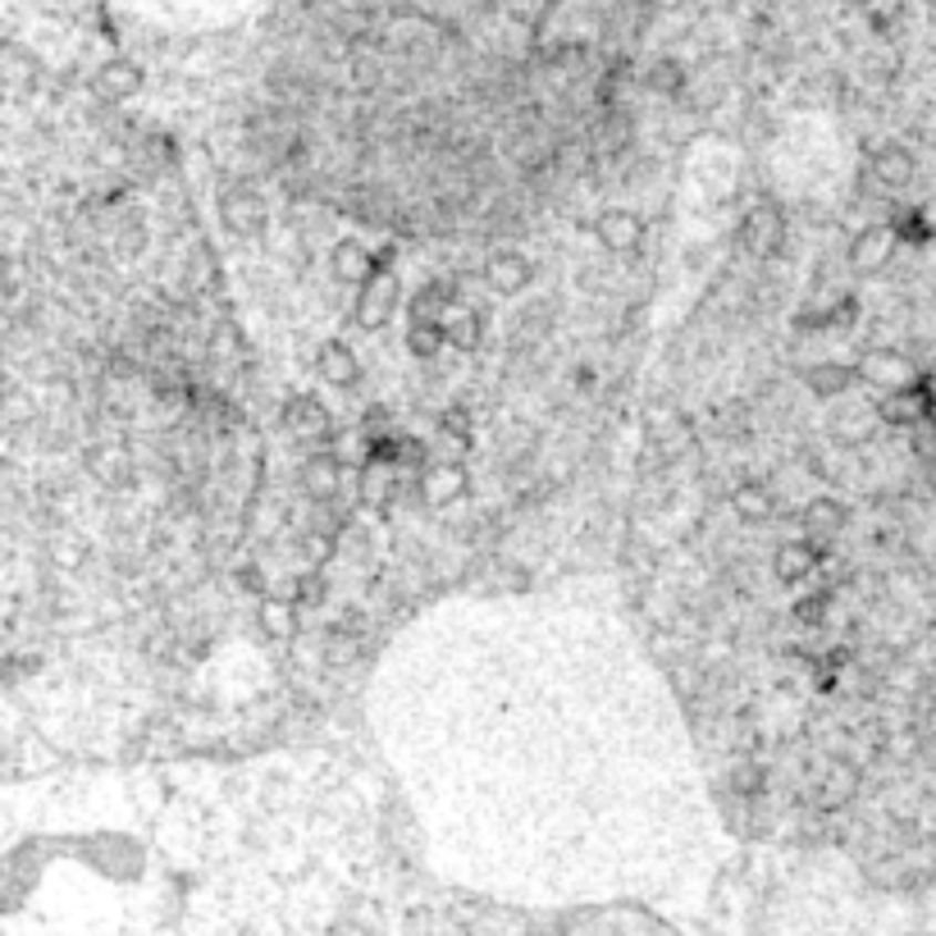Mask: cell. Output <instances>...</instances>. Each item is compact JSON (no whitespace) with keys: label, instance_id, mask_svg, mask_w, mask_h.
<instances>
[{"label":"cell","instance_id":"obj_24","mask_svg":"<svg viewBox=\"0 0 936 936\" xmlns=\"http://www.w3.org/2000/svg\"><path fill=\"white\" fill-rule=\"evenodd\" d=\"M292 598H297L302 608H320L325 598H329V576H320V572L297 576V580H292Z\"/></svg>","mask_w":936,"mask_h":936},{"label":"cell","instance_id":"obj_10","mask_svg":"<svg viewBox=\"0 0 936 936\" xmlns=\"http://www.w3.org/2000/svg\"><path fill=\"white\" fill-rule=\"evenodd\" d=\"M895 247H901V234H895L891 224H868V229L850 243V266L858 275H877L886 260L895 256Z\"/></svg>","mask_w":936,"mask_h":936},{"label":"cell","instance_id":"obj_26","mask_svg":"<svg viewBox=\"0 0 936 936\" xmlns=\"http://www.w3.org/2000/svg\"><path fill=\"white\" fill-rule=\"evenodd\" d=\"M439 430H443L448 439H453V448H457V453H466V448L475 443V439H471V416H466L462 407H448L443 416H439Z\"/></svg>","mask_w":936,"mask_h":936},{"label":"cell","instance_id":"obj_25","mask_svg":"<svg viewBox=\"0 0 936 936\" xmlns=\"http://www.w3.org/2000/svg\"><path fill=\"white\" fill-rule=\"evenodd\" d=\"M649 88L662 92V96H681V88H686V69L671 64V60H658V64L649 69Z\"/></svg>","mask_w":936,"mask_h":936},{"label":"cell","instance_id":"obj_7","mask_svg":"<svg viewBox=\"0 0 936 936\" xmlns=\"http://www.w3.org/2000/svg\"><path fill=\"white\" fill-rule=\"evenodd\" d=\"M594 238H598V247H604V251H613V256H626V251H635V247L645 243V219L635 215V210L608 206L604 215L594 219Z\"/></svg>","mask_w":936,"mask_h":936},{"label":"cell","instance_id":"obj_32","mask_svg":"<svg viewBox=\"0 0 936 936\" xmlns=\"http://www.w3.org/2000/svg\"><path fill=\"white\" fill-rule=\"evenodd\" d=\"M927 484H932V494H936V462L927 466Z\"/></svg>","mask_w":936,"mask_h":936},{"label":"cell","instance_id":"obj_20","mask_svg":"<svg viewBox=\"0 0 936 936\" xmlns=\"http://www.w3.org/2000/svg\"><path fill=\"white\" fill-rule=\"evenodd\" d=\"M858 374H864V384H877V389L914 384V370L905 366V357H895V352H873V357H864Z\"/></svg>","mask_w":936,"mask_h":936},{"label":"cell","instance_id":"obj_3","mask_svg":"<svg viewBox=\"0 0 936 936\" xmlns=\"http://www.w3.org/2000/svg\"><path fill=\"white\" fill-rule=\"evenodd\" d=\"M740 243L744 251H754V256H776L781 243H785V219L772 202H759V206H749L744 219H740Z\"/></svg>","mask_w":936,"mask_h":936},{"label":"cell","instance_id":"obj_19","mask_svg":"<svg viewBox=\"0 0 936 936\" xmlns=\"http://www.w3.org/2000/svg\"><path fill=\"white\" fill-rule=\"evenodd\" d=\"M297 598L288 594V598H279V594H270V598H260V608H256V621H260V630H266V640H275V645H284V640H292L297 635Z\"/></svg>","mask_w":936,"mask_h":936},{"label":"cell","instance_id":"obj_22","mask_svg":"<svg viewBox=\"0 0 936 936\" xmlns=\"http://www.w3.org/2000/svg\"><path fill=\"white\" fill-rule=\"evenodd\" d=\"M443 348H448V329H443L439 320H411V325H407V352H411V357L434 361Z\"/></svg>","mask_w":936,"mask_h":936},{"label":"cell","instance_id":"obj_17","mask_svg":"<svg viewBox=\"0 0 936 936\" xmlns=\"http://www.w3.org/2000/svg\"><path fill=\"white\" fill-rule=\"evenodd\" d=\"M804 384H809L813 398H845L854 384H864V374H858V366L822 361V366H809L804 370Z\"/></svg>","mask_w":936,"mask_h":936},{"label":"cell","instance_id":"obj_16","mask_svg":"<svg viewBox=\"0 0 936 936\" xmlns=\"http://www.w3.org/2000/svg\"><path fill=\"white\" fill-rule=\"evenodd\" d=\"M731 512L744 521V526H768L772 512H776V498L763 480H740L731 490Z\"/></svg>","mask_w":936,"mask_h":936},{"label":"cell","instance_id":"obj_29","mask_svg":"<svg viewBox=\"0 0 936 936\" xmlns=\"http://www.w3.org/2000/svg\"><path fill=\"white\" fill-rule=\"evenodd\" d=\"M398 466L421 475V471L430 466V448H425L416 434H398Z\"/></svg>","mask_w":936,"mask_h":936},{"label":"cell","instance_id":"obj_2","mask_svg":"<svg viewBox=\"0 0 936 936\" xmlns=\"http://www.w3.org/2000/svg\"><path fill=\"white\" fill-rule=\"evenodd\" d=\"M219 219L234 238H256L260 229H266V202H260V193L251 183H229L219 193Z\"/></svg>","mask_w":936,"mask_h":936},{"label":"cell","instance_id":"obj_4","mask_svg":"<svg viewBox=\"0 0 936 936\" xmlns=\"http://www.w3.org/2000/svg\"><path fill=\"white\" fill-rule=\"evenodd\" d=\"M284 430L302 443H325L333 434V416L316 393H297L284 402Z\"/></svg>","mask_w":936,"mask_h":936},{"label":"cell","instance_id":"obj_12","mask_svg":"<svg viewBox=\"0 0 936 936\" xmlns=\"http://www.w3.org/2000/svg\"><path fill=\"white\" fill-rule=\"evenodd\" d=\"M845 521H850V512H845V503L841 498H832V494H817V498H809L804 503V512H800V526H804V535L822 548L832 535H841L845 531Z\"/></svg>","mask_w":936,"mask_h":936},{"label":"cell","instance_id":"obj_11","mask_svg":"<svg viewBox=\"0 0 936 936\" xmlns=\"http://www.w3.org/2000/svg\"><path fill=\"white\" fill-rule=\"evenodd\" d=\"M339 480H343V462L333 448H316V453L302 462V490L316 503H333L339 498Z\"/></svg>","mask_w":936,"mask_h":936},{"label":"cell","instance_id":"obj_13","mask_svg":"<svg viewBox=\"0 0 936 936\" xmlns=\"http://www.w3.org/2000/svg\"><path fill=\"white\" fill-rule=\"evenodd\" d=\"M484 279H490L498 292H521V288L535 284V266H531L526 251L503 247V251H494L490 260H484Z\"/></svg>","mask_w":936,"mask_h":936},{"label":"cell","instance_id":"obj_18","mask_svg":"<svg viewBox=\"0 0 936 936\" xmlns=\"http://www.w3.org/2000/svg\"><path fill=\"white\" fill-rule=\"evenodd\" d=\"M316 370L329 389H357V380H361V361L348 343H325L316 357Z\"/></svg>","mask_w":936,"mask_h":936},{"label":"cell","instance_id":"obj_6","mask_svg":"<svg viewBox=\"0 0 936 936\" xmlns=\"http://www.w3.org/2000/svg\"><path fill=\"white\" fill-rule=\"evenodd\" d=\"M421 503H430V507H448V503H462L466 494H471V475H466V466L462 462H430L425 471H421Z\"/></svg>","mask_w":936,"mask_h":936},{"label":"cell","instance_id":"obj_23","mask_svg":"<svg viewBox=\"0 0 936 936\" xmlns=\"http://www.w3.org/2000/svg\"><path fill=\"white\" fill-rule=\"evenodd\" d=\"M448 329V348H457V352H475L480 339H484V325L475 320V311H462V316H448L443 320Z\"/></svg>","mask_w":936,"mask_h":936},{"label":"cell","instance_id":"obj_5","mask_svg":"<svg viewBox=\"0 0 936 936\" xmlns=\"http://www.w3.org/2000/svg\"><path fill=\"white\" fill-rule=\"evenodd\" d=\"M927 416V384H901V389H877V421L891 430H909Z\"/></svg>","mask_w":936,"mask_h":936},{"label":"cell","instance_id":"obj_21","mask_svg":"<svg viewBox=\"0 0 936 936\" xmlns=\"http://www.w3.org/2000/svg\"><path fill=\"white\" fill-rule=\"evenodd\" d=\"M453 297H457L453 284H448V279H434V284H425V288L407 302V320H443L448 307H453Z\"/></svg>","mask_w":936,"mask_h":936},{"label":"cell","instance_id":"obj_27","mask_svg":"<svg viewBox=\"0 0 936 936\" xmlns=\"http://www.w3.org/2000/svg\"><path fill=\"white\" fill-rule=\"evenodd\" d=\"M909 453L923 462V466H932L936 462V421H918V425H909Z\"/></svg>","mask_w":936,"mask_h":936},{"label":"cell","instance_id":"obj_9","mask_svg":"<svg viewBox=\"0 0 936 936\" xmlns=\"http://www.w3.org/2000/svg\"><path fill=\"white\" fill-rule=\"evenodd\" d=\"M374 270H380V256H374L366 243H357V238L333 243V251H329V275L339 279V284L361 288V284L374 279Z\"/></svg>","mask_w":936,"mask_h":936},{"label":"cell","instance_id":"obj_14","mask_svg":"<svg viewBox=\"0 0 936 936\" xmlns=\"http://www.w3.org/2000/svg\"><path fill=\"white\" fill-rule=\"evenodd\" d=\"M817 557H822V548H817L813 539H785V544H776V553H772V572H776L781 585H800V580L813 576V562H817Z\"/></svg>","mask_w":936,"mask_h":936},{"label":"cell","instance_id":"obj_28","mask_svg":"<svg viewBox=\"0 0 936 936\" xmlns=\"http://www.w3.org/2000/svg\"><path fill=\"white\" fill-rule=\"evenodd\" d=\"M83 557H88V544H83L79 535H60V539H51V562H55V567L73 572V567H83Z\"/></svg>","mask_w":936,"mask_h":936},{"label":"cell","instance_id":"obj_8","mask_svg":"<svg viewBox=\"0 0 936 936\" xmlns=\"http://www.w3.org/2000/svg\"><path fill=\"white\" fill-rule=\"evenodd\" d=\"M142 88H146V73H142L133 60H105V64L92 73V96H96V101H110V105L133 101Z\"/></svg>","mask_w":936,"mask_h":936},{"label":"cell","instance_id":"obj_31","mask_svg":"<svg viewBox=\"0 0 936 936\" xmlns=\"http://www.w3.org/2000/svg\"><path fill=\"white\" fill-rule=\"evenodd\" d=\"M822 608H827V594H817V598H800V604H795V613H800L804 621H822Z\"/></svg>","mask_w":936,"mask_h":936},{"label":"cell","instance_id":"obj_30","mask_svg":"<svg viewBox=\"0 0 936 936\" xmlns=\"http://www.w3.org/2000/svg\"><path fill=\"white\" fill-rule=\"evenodd\" d=\"M302 557L311 562V567H320V562H329V557H333V535H325V531H311V535L302 539Z\"/></svg>","mask_w":936,"mask_h":936},{"label":"cell","instance_id":"obj_1","mask_svg":"<svg viewBox=\"0 0 936 936\" xmlns=\"http://www.w3.org/2000/svg\"><path fill=\"white\" fill-rule=\"evenodd\" d=\"M389 266H393V251H384L374 279L361 284V297H357V325L361 329H384L398 311V279L389 275Z\"/></svg>","mask_w":936,"mask_h":936},{"label":"cell","instance_id":"obj_15","mask_svg":"<svg viewBox=\"0 0 936 936\" xmlns=\"http://www.w3.org/2000/svg\"><path fill=\"white\" fill-rule=\"evenodd\" d=\"M868 165H873V178L886 183V187H905V183L914 178V169H918L914 152H909V146H901V142H882V146H873V152H868Z\"/></svg>","mask_w":936,"mask_h":936}]
</instances>
